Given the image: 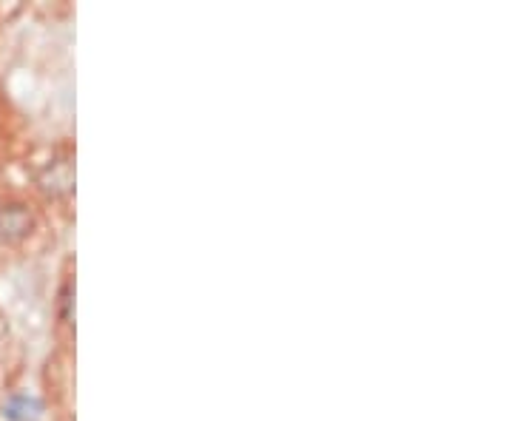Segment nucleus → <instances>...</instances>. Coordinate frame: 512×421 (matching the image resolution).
Returning a JSON list of instances; mask_svg holds the SVG:
<instances>
[{
    "mask_svg": "<svg viewBox=\"0 0 512 421\" xmlns=\"http://www.w3.org/2000/svg\"><path fill=\"white\" fill-rule=\"evenodd\" d=\"M37 413H40V402L29 399V396H15L12 402L6 404V419L9 421H29Z\"/></svg>",
    "mask_w": 512,
    "mask_h": 421,
    "instance_id": "2",
    "label": "nucleus"
},
{
    "mask_svg": "<svg viewBox=\"0 0 512 421\" xmlns=\"http://www.w3.org/2000/svg\"><path fill=\"white\" fill-rule=\"evenodd\" d=\"M29 228H32V214L26 205H20V202L0 205V237L20 239L29 234Z\"/></svg>",
    "mask_w": 512,
    "mask_h": 421,
    "instance_id": "1",
    "label": "nucleus"
}]
</instances>
